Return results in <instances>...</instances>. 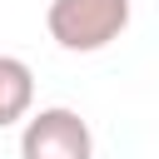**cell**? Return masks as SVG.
Returning <instances> with one entry per match:
<instances>
[{"mask_svg": "<svg viewBox=\"0 0 159 159\" xmlns=\"http://www.w3.org/2000/svg\"><path fill=\"white\" fill-rule=\"evenodd\" d=\"M20 159H94V134L80 119V109L45 104L40 114H25Z\"/></svg>", "mask_w": 159, "mask_h": 159, "instance_id": "obj_2", "label": "cell"}, {"mask_svg": "<svg viewBox=\"0 0 159 159\" xmlns=\"http://www.w3.org/2000/svg\"><path fill=\"white\" fill-rule=\"evenodd\" d=\"M30 104H35V75H30V65L15 60V55H0V129L20 124L30 114Z\"/></svg>", "mask_w": 159, "mask_h": 159, "instance_id": "obj_3", "label": "cell"}, {"mask_svg": "<svg viewBox=\"0 0 159 159\" xmlns=\"http://www.w3.org/2000/svg\"><path fill=\"white\" fill-rule=\"evenodd\" d=\"M45 30L70 55H94L129 30V0H50Z\"/></svg>", "mask_w": 159, "mask_h": 159, "instance_id": "obj_1", "label": "cell"}]
</instances>
